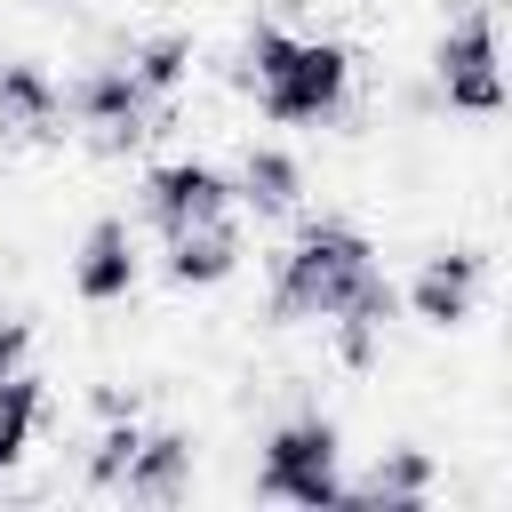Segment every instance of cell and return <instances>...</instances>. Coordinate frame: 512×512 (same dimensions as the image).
<instances>
[{
    "mask_svg": "<svg viewBox=\"0 0 512 512\" xmlns=\"http://www.w3.org/2000/svg\"><path fill=\"white\" fill-rule=\"evenodd\" d=\"M432 488H440V464H432L416 440H400V448H384V456L368 464V480H344L336 512H424Z\"/></svg>",
    "mask_w": 512,
    "mask_h": 512,
    "instance_id": "8",
    "label": "cell"
},
{
    "mask_svg": "<svg viewBox=\"0 0 512 512\" xmlns=\"http://www.w3.org/2000/svg\"><path fill=\"white\" fill-rule=\"evenodd\" d=\"M392 312H400V288H392V272L376 264V240L352 216H304L296 240L272 256V296H264L272 328H304V320L384 328Z\"/></svg>",
    "mask_w": 512,
    "mask_h": 512,
    "instance_id": "1",
    "label": "cell"
},
{
    "mask_svg": "<svg viewBox=\"0 0 512 512\" xmlns=\"http://www.w3.org/2000/svg\"><path fill=\"white\" fill-rule=\"evenodd\" d=\"M136 440H144V424H136V416H112V424L96 432V448H88L80 480H88V488H120V472H128V456H136Z\"/></svg>",
    "mask_w": 512,
    "mask_h": 512,
    "instance_id": "15",
    "label": "cell"
},
{
    "mask_svg": "<svg viewBox=\"0 0 512 512\" xmlns=\"http://www.w3.org/2000/svg\"><path fill=\"white\" fill-rule=\"evenodd\" d=\"M232 88H248L272 128H328L352 104V48L344 40H304L288 24H248Z\"/></svg>",
    "mask_w": 512,
    "mask_h": 512,
    "instance_id": "2",
    "label": "cell"
},
{
    "mask_svg": "<svg viewBox=\"0 0 512 512\" xmlns=\"http://www.w3.org/2000/svg\"><path fill=\"white\" fill-rule=\"evenodd\" d=\"M136 216H144L160 240H176V232H192V224H208V216H232V168L192 160V152L152 160V168L136 176Z\"/></svg>",
    "mask_w": 512,
    "mask_h": 512,
    "instance_id": "5",
    "label": "cell"
},
{
    "mask_svg": "<svg viewBox=\"0 0 512 512\" xmlns=\"http://www.w3.org/2000/svg\"><path fill=\"white\" fill-rule=\"evenodd\" d=\"M328 328H336V360L344 368H376V336L384 328H368V320H328Z\"/></svg>",
    "mask_w": 512,
    "mask_h": 512,
    "instance_id": "16",
    "label": "cell"
},
{
    "mask_svg": "<svg viewBox=\"0 0 512 512\" xmlns=\"http://www.w3.org/2000/svg\"><path fill=\"white\" fill-rule=\"evenodd\" d=\"M40 416H48V384L32 376V368H16V376H0V480L16 472V456L32 448V432H40Z\"/></svg>",
    "mask_w": 512,
    "mask_h": 512,
    "instance_id": "13",
    "label": "cell"
},
{
    "mask_svg": "<svg viewBox=\"0 0 512 512\" xmlns=\"http://www.w3.org/2000/svg\"><path fill=\"white\" fill-rule=\"evenodd\" d=\"M128 504H184L192 496V432H144L128 472H120Z\"/></svg>",
    "mask_w": 512,
    "mask_h": 512,
    "instance_id": "11",
    "label": "cell"
},
{
    "mask_svg": "<svg viewBox=\"0 0 512 512\" xmlns=\"http://www.w3.org/2000/svg\"><path fill=\"white\" fill-rule=\"evenodd\" d=\"M296 200H304V168H296V152H280V144H248L240 168H232V208L296 216Z\"/></svg>",
    "mask_w": 512,
    "mask_h": 512,
    "instance_id": "12",
    "label": "cell"
},
{
    "mask_svg": "<svg viewBox=\"0 0 512 512\" xmlns=\"http://www.w3.org/2000/svg\"><path fill=\"white\" fill-rule=\"evenodd\" d=\"M432 80L440 104L464 120H496L504 112V72H496V0H464L448 16V32L432 40Z\"/></svg>",
    "mask_w": 512,
    "mask_h": 512,
    "instance_id": "4",
    "label": "cell"
},
{
    "mask_svg": "<svg viewBox=\"0 0 512 512\" xmlns=\"http://www.w3.org/2000/svg\"><path fill=\"white\" fill-rule=\"evenodd\" d=\"M88 408H96V416H104V424H112V416H136V408H144V400H136V392H128V384H96V392H88Z\"/></svg>",
    "mask_w": 512,
    "mask_h": 512,
    "instance_id": "18",
    "label": "cell"
},
{
    "mask_svg": "<svg viewBox=\"0 0 512 512\" xmlns=\"http://www.w3.org/2000/svg\"><path fill=\"white\" fill-rule=\"evenodd\" d=\"M480 280H488V256H480V248H432V256L416 264V280L400 288V304H408V320L456 336V328L472 320V304H480Z\"/></svg>",
    "mask_w": 512,
    "mask_h": 512,
    "instance_id": "6",
    "label": "cell"
},
{
    "mask_svg": "<svg viewBox=\"0 0 512 512\" xmlns=\"http://www.w3.org/2000/svg\"><path fill=\"white\" fill-rule=\"evenodd\" d=\"M120 64L136 72V88H144V96H176V88H184V72H192V32H152V40H136Z\"/></svg>",
    "mask_w": 512,
    "mask_h": 512,
    "instance_id": "14",
    "label": "cell"
},
{
    "mask_svg": "<svg viewBox=\"0 0 512 512\" xmlns=\"http://www.w3.org/2000/svg\"><path fill=\"white\" fill-rule=\"evenodd\" d=\"M168 256H160V272H168V288H224L240 264H248V232L232 224V216H208V224H192V232H176V240H160Z\"/></svg>",
    "mask_w": 512,
    "mask_h": 512,
    "instance_id": "9",
    "label": "cell"
},
{
    "mask_svg": "<svg viewBox=\"0 0 512 512\" xmlns=\"http://www.w3.org/2000/svg\"><path fill=\"white\" fill-rule=\"evenodd\" d=\"M32 360V320L24 312H0V376H16Z\"/></svg>",
    "mask_w": 512,
    "mask_h": 512,
    "instance_id": "17",
    "label": "cell"
},
{
    "mask_svg": "<svg viewBox=\"0 0 512 512\" xmlns=\"http://www.w3.org/2000/svg\"><path fill=\"white\" fill-rule=\"evenodd\" d=\"M144 280V248L128 232V216H96L72 248V296L80 304H128Z\"/></svg>",
    "mask_w": 512,
    "mask_h": 512,
    "instance_id": "7",
    "label": "cell"
},
{
    "mask_svg": "<svg viewBox=\"0 0 512 512\" xmlns=\"http://www.w3.org/2000/svg\"><path fill=\"white\" fill-rule=\"evenodd\" d=\"M0 128L8 136H32V144H56L64 136V88L48 80V64H32V56H8L0 64Z\"/></svg>",
    "mask_w": 512,
    "mask_h": 512,
    "instance_id": "10",
    "label": "cell"
},
{
    "mask_svg": "<svg viewBox=\"0 0 512 512\" xmlns=\"http://www.w3.org/2000/svg\"><path fill=\"white\" fill-rule=\"evenodd\" d=\"M336 456H344L336 416L296 408V416H280V424L264 432V456H256V496L296 504V512H336V496H344Z\"/></svg>",
    "mask_w": 512,
    "mask_h": 512,
    "instance_id": "3",
    "label": "cell"
}]
</instances>
